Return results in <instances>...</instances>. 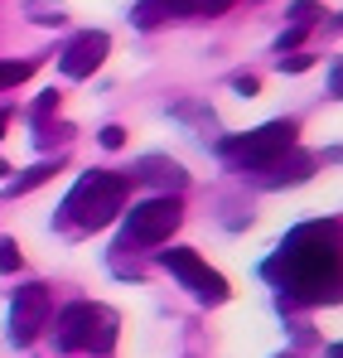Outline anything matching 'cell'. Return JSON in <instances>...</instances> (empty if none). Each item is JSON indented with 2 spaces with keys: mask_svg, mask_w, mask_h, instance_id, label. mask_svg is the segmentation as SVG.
<instances>
[{
  "mask_svg": "<svg viewBox=\"0 0 343 358\" xmlns=\"http://www.w3.org/2000/svg\"><path fill=\"white\" fill-rule=\"evenodd\" d=\"M266 276H271L290 300H305V305L339 300V281H343L339 218L295 228V233L281 242V252L266 262Z\"/></svg>",
  "mask_w": 343,
  "mask_h": 358,
  "instance_id": "6da1fadb",
  "label": "cell"
},
{
  "mask_svg": "<svg viewBox=\"0 0 343 358\" xmlns=\"http://www.w3.org/2000/svg\"><path fill=\"white\" fill-rule=\"evenodd\" d=\"M126 189H131V179H126V175L92 170V175L78 179V184H73V194L63 199V218H68V223H78V228H87V233H97V228H107L116 213H121Z\"/></svg>",
  "mask_w": 343,
  "mask_h": 358,
  "instance_id": "7a4b0ae2",
  "label": "cell"
},
{
  "mask_svg": "<svg viewBox=\"0 0 343 358\" xmlns=\"http://www.w3.org/2000/svg\"><path fill=\"white\" fill-rule=\"evenodd\" d=\"M58 349L68 354H107L116 344V310L97 305V300H73L63 315H58V329H54Z\"/></svg>",
  "mask_w": 343,
  "mask_h": 358,
  "instance_id": "3957f363",
  "label": "cell"
},
{
  "mask_svg": "<svg viewBox=\"0 0 343 358\" xmlns=\"http://www.w3.org/2000/svg\"><path fill=\"white\" fill-rule=\"evenodd\" d=\"M295 131H300L295 121H266V126H256V131H247L237 141H223V160H232L237 170L266 175L290 145H295Z\"/></svg>",
  "mask_w": 343,
  "mask_h": 358,
  "instance_id": "277c9868",
  "label": "cell"
},
{
  "mask_svg": "<svg viewBox=\"0 0 343 358\" xmlns=\"http://www.w3.org/2000/svg\"><path fill=\"white\" fill-rule=\"evenodd\" d=\"M184 223V203L179 194H160V199H145L131 208L126 228H121V247H160L170 242V233Z\"/></svg>",
  "mask_w": 343,
  "mask_h": 358,
  "instance_id": "5b68a950",
  "label": "cell"
},
{
  "mask_svg": "<svg viewBox=\"0 0 343 358\" xmlns=\"http://www.w3.org/2000/svg\"><path fill=\"white\" fill-rule=\"evenodd\" d=\"M165 266H170V276H179V286H189L194 296H203V300H228V281L198 257V252H189V247H170L165 252Z\"/></svg>",
  "mask_w": 343,
  "mask_h": 358,
  "instance_id": "8992f818",
  "label": "cell"
},
{
  "mask_svg": "<svg viewBox=\"0 0 343 358\" xmlns=\"http://www.w3.org/2000/svg\"><path fill=\"white\" fill-rule=\"evenodd\" d=\"M49 324V286H20L10 305V344H34L39 329Z\"/></svg>",
  "mask_w": 343,
  "mask_h": 358,
  "instance_id": "52a82bcc",
  "label": "cell"
},
{
  "mask_svg": "<svg viewBox=\"0 0 343 358\" xmlns=\"http://www.w3.org/2000/svg\"><path fill=\"white\" fill-rule=\"evenodd\" d=\"M107 54H112V39H107L102 29H82V34L68 39V49L58 54V68H63L68 78H92Z\"/></svg>",
  "mask_w": 343,
  "mask_h": 358,
  "instance_id": "ba28073f",
  "label": "cell"
},
{
  "mask_svg": "<svg viewBox=\"0 0 343 358\" xmlns=\"http://www.w3.org/2000/svg\"><path fill=\"white\" fill-rule=\"evenodd\" d=\"M136 175L145 179V184H160V189H170V194H179L184 184H189V175L174 165V160H165V155H150V160H140V170Z\"/></svg>",
  "mask_w": 343,
  "mask_h": 358,
  "instance_id": "9c48e42d",
  "label": "cell"
},
{
  "mask_svg": "<svg viewBox=\"0 0 343 358\" xmlns=\"http://www.w3.org/2000/svg\"><path fill=\"white\" fill-rule=\"evenodd\" d=\"M271 170H281V175H266V184H300V179L314 175V155H305V150H295V145H290Z\"/></svg>",
  "mask_w": 343,
  "mask_h": 358,
  "instance_id": "30bf717a",
  "label": "cell"
},
{
  "mask_svg": "<svg viewBox=\"0 0 343 358\" xmlns=\"http://www.w3.org/2000/svg\"><path fill=\"white\" fill-rule=\"evenodd\" d=\"M58 175V160L54 165H49V160H44V165H34V170H24V175L15 179V184H10V189H15V194H29V189H34V184H44V179H54Z\"/></svg>",
  "mask_w": 343,
  "mask_h": 358,
  "instance_id": "8fae6325",
  "label": "cell"
},
{
  "mask_svg": "<svg viewBox=\"0 0 343 358\" xmlns=\"http://www.w3.org/2000/svg\"><path fill=\"white\" fill-rule=\"evenodd\" d=\"M29 20H39V24H63L68 15H63L58 0H34V5H29Z\"/></svg>",
  "mask_w": 343,
  "mask_h": 358,
  "instance_id": "7c38bea8",
  "label": "cell"
},
{
  "mask_svg": "<svg viewBox=\"0 0 343 358\" xmlns=\"http://www.w3.org/2000/svg\"><path fill=\"white\" fill-rule=\"evenodd\" d=\"M29 73H34L29 63H0V92H5V87H20Z\"/></svg>",
  "mask_w": 343,
  "mask_h": 358,
  "instance_id": "4fadbf2b",
  "label": "cell"
},
{
  "mask_svg": "<svg viewBox=\"0 0 343 358\" xmlns=\"http://www.w3.org/2000/svg\"><path fill=\"white\" fill-rule=\"evenodd\" d=\"M314 20H319V5H314V0H300V5H295V24H305V29H309Z\"/></svg>",
  "mask_w": 343,
  "mask_h": 358,
  "instance_id": "5bb4252c",
  "label": "cell"
},
{
  "mask_svg": "<svg viewBox=\"0 0 343 358\" xmlns=\"http://www.w3.org/2000/svg\"><path fill=\"white\" fill-rule=\"evenodd\" d=\"M15 266H20V247L5 238V242H0V271H15Z\"/></svg>",
  "mask_w": 343,
  "mask_h": 358,
  "instance_id": "9a60e30c",
  "label": "cell"
},
{
  "mask_svg": "<svg viewBox=\"0 0 343 358\" xmlns=\"http://www.w3.org/2000/svg\"><path fill=\"white\" fill-rule=\"evenodd\" d=\"M309 63H314V54H281V73H305V68H309Z\"/></svg>",
  "mask_w": 343,
  "mask_h": 358,
  "instance_id": "2e32d148",
  "label": "cell"
},
{
  "mask_svg": "<svg viewBox=\"0 0 343 358\" xmlns=\"http://www.w3.org/2000/svg\"><path fill=\"white\" fill-rule=\"evenodd\" d=\"M300 39H305V24H290L286 34H281V44H276V49H281V54H290V49H295Z\"/></svg>",
  "mask_w": 343,
  "mask_h": 358,
  "instance_id": "e0dca14e",
  "label": "cell"
},
{
  "mask_svg": "<svg viewBox=\"0 0 343 358\" xmlns=\"http://www.w3.org/2000/svg\"><path fill=\"white\" fill-rule=\"evenodd\" d=\"M102 145H107V150H121V145H126V131H121V126H102Z\"/></svg>",
  "mask_w": 343,
  "mask_h": 358,
  "instance_id": "ac0fdd59",
  "label": "cell"
},
{
  "mask_svg": "<svg viewBox=\"0 0 343 358\" xmlns=\"http://www.w3.org/2000/svg\"><path fill=\"white\" fill-rule=\"evenodd\" d=\"M232 87H237L242 97H256V92H261V83H256L251 73H247V78H232Z\"/></svg>",
  "mask_w": 343,
  "mask_h": 358,
  "instance_id": "d6986e66",
  "label": "cell"
},
{
  "mask_svg": "<svg viewBox=\"0 0 343 358\" xmlns=\"http://www.w3.org/2000/svg\"><path fill=\"white\" fill-rule=\"evenodd\" d=\"M58 107V92H49V97H39V107H34V117H44V112H54Z\"/></svg>",
  "mask_w": 343,
  "mask_h": 358,
  "instance_id": "ffe728a7",
  "label": "cell"
},
{
  "mask_svg": "<svg viewBox=\"0 0 343 358\" xmlns=\"http://www.w3.org/2000/svg\"><path fill=\"white\" fill-rule=\"evenodd\" d=\"M5 126H10V112H0V136H5Z\"/></svg>",
  "mask_w": 343,
  "mask_h": 358,
  "instance_id": "44dd1931",
  "label": "cell"
},
{
  "mask_svg": "<svg viewBox=\"0 0 343 358\" xmlns=\"http://www.w3.org/2000/svg\"><path fill=\"white\" fill-rule=\"evenodd\" d=\"M5 170H10V165H5V160H0V175H5Z\"/></svg>",
  "mask_w": 343,
  "mask_h": 358,
  "instance_id": "7402d4cb",
  "label": "cell"
}]
</instances>
